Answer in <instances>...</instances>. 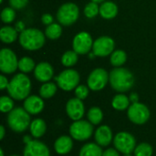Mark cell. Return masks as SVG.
<instances>
[{"instance_id": "obj_1", "label": "cell", "mask_w": 156, "mask_h": 156, "mask_svg": "<svg viewBox=\"0 0 156 156\" xmlns=\"http://www.w3.org/2000/svg\"><path fill=\"white\" fill-rule=\"evenodd\" d=\"M110 84L112 88L120 92L123 93L130 90L134 85L133 74L125 68H115L110 72Z\"/></svg>"}, {"instance_id": "obj_2", "label": "cell", "mask_w": 156, "mask_h": 156, "mask_svg": "<svg viewBox=\"0 0 156 156\" xmlns=\"http://www.w3.org/2000/svg\"><path fill=\"white\" fill-rule=\"evenodd\" d=\"M7 91L9 96L16 101L26 100L31 91V81L25 73L15 75L9 81Z\"/></svg>"}, {"instance_id": "obj_3", "label": "cell", "mask_w": 156, "mask_h": 156, "mask_svg": "<svg viewBox=\"0 0 156 156\" xmlns=\"http://www.w3.org/2000/svg\"><path fill=\"white\" fill-rule=\"evenodd\" d=\"M19 44L27 50L34 51L40 49L46 41V35L37 28H25L18 37Z\"/></svg>"}, {"instance_id": "obj_4", "label": "cell", "mask_w": 156, "mask_h": 156, "mask_svg": "<svg viewBox=\"0 0 156 156\" xmlns=\"http://www.w3.org/2000/svg\"><path fill=\"white\" fill-rule=\"evenodd\" d=\"M30 114L22 107H15L7 115L6 123L11 131L21 133L27 131L31 123Z\"/></svg>"}, {"instance_id": "obj_5", "label": "cell", "mask_w": 156, "mask_h": 156, "mask_svg": "<svg viewBox=\"0 0 156 156\" xmlns=\"http://www.w3.org/2000/svg\"><path fill=\"white\" fill-rule=\"evenodd\" d=\"M93 124L90 123L88 120H80L73 122L69 129V135L73 140L79 142H84L90 139L94 133Z\"/></svg>"}, {"instance_id": "obj_6", "label": "cell", "mask_w": 156, "mask_h": 156, "mask_svg": "<svg viewBox=\"0 0 156 156\" xmlns=\"http://www.w3.org/2000/svg\"><path fill=\"white\" fill-rule=\"evenodd\" d=\"M80 74L73 69L63 70L55 78L57 85L64 91H71L80 85Z\"/></svg>"}, {"instance_id": "obj_7", "label": "cell", "mask_w": 156, "mask_h": 156, "mask_svg": "<svg viewBox=\"0 0 156 156\" xmlns=\"http://www.w3.org/2000/svg\"><path fill=\"white\" fill-rule=\"evenodd\" d=\"M80 9L74 3L63 4L57 12V19L60 25L71 26L79 18Z\"/></svg>"}, {"instance_id": "obj_8", "label": "cell", "mask_w": 156, "mask_h": 156, "mask_svg": "<svg viewBox=\"0 0 156 156\" xmlns=\"http://www.w3.org/2000/svg\"><path fill=\"white\" fill-rule=\"evenodd\" d=\"M113 145L122 154H133L136 147L135 137L128 132H120L113 137Z\"/></svg>"}, {"instance_id": "obj_9", "label": "cell", "mask_w": 156, "mask_h": 156, "mask_svg": "<svg viewBox=\"0 0 156 156\" xmlns=\"http://www.w3.org/2000/svg\"><path fill=\"white\" fill-rule=\"evenodd\" d=\"M127 116L130 122L137 125H143L146 123L151 116V112L149 108L142 103L136 102L132 103L127 110Z\"/></svg>"}, {"instance_id": "obj_10", "label": "cell", "mask_w": 156, "mask_h": 156, "mask_svg": "<svg viewBox=\"0 0 156 156\" xmlns=\"http://www.w3.org/2000/svg\"><path fill=\"white\" fill-rule=\"evenodd\" d=\"M110 80V74L101 68H98L93 69L87 80L88 87L90 90L100 91L103 90Z\"/></svg>"}, {"instance_id": "obj_11", "label": "cell", "mask_w": 156, "mask_h": 156, "mask_svg": "<svg viewBox=\"0 0 156 156\" xmlns=\"http://www.w3.org/2000/svg\"><path fill=\"white\" fill-rule=\"evenodd\" d=\"M18 69L16 55L10 48H2L0 51V70L5 74H12Z\"/></svg>"}, {"instance_id": "obj_12", "label": "cell", "mask_w": 156, "mask_h": 156, "mask_svg": "<svg viewBox=\"0 0 156 156\" xmlns=\"http://www.w3.org/2000/svg\"><path fill=\"white\" fill-rule=\"evenodd\" d=\"M93 40L91 36L85 31L78 33L72 41L73 50L79 55H85L90 53L93 47Z\"/></svg>"}, {"instance_id": "obj_13", "label": "cell", "mask_w": 156, "mask_h": 156, "mask_svg": "<svg viewBox=\"0 0 156 156\" xmlns=\"http://www.w3.org/2000/svg\"><path fill=\"white\" fill-rule=\"evenodd\" d=\"M114 40L108 36H102L98 37L93 42L92 53L97 57H107L112 55V53L114 51Z\"/></svg>"}, {"instance_id": "obj_14", "label": "cell", "mask_w": 156, "mask_h": 156, "mask_svg": "<svg viewBox=\"0 0 156 156\" xmlns=\"http://www.w3.org/2000/svg\"><path fill=\"white\" fill-rule=\"evenodd\" d=\"M25 144L23 156H50L49 148L37 139L30 140Z\"/></svg>"}, {"instance_id": "obj_15", "label": "cell", "mask_w": 156, "mask_h": 156, "mask_svg": "<svg viewBox=\"0 0 156 156\" xmlns=\"http://www.w3.org/2000/svg\"><path fill=\"white\" fill-rule=\"evenodd\" d=\"M66 112L69 118L73 122L81 120L85 113L83 101L76 97L69 99L66 104Z\"/></svg>"}, {"instance_id": "obj_16", "label": "cell", "mask_w": 156, "mask_h": 156, "mask_svg": "<svg viewBox=\"0 0 156 156\" xmlns=\"http://www.w3.org/2000/svg\"><path fill=\"white\" fill-rule=\"evenodd\" d=\"M45 107L43 98L37 95H29L26 100H24L23 108L30 114L37 115L39 114Z\"/></svg>"}, {"instance_id": "obj_17", "label": "cell", "mask_w": 156, "mask_h": 156, "mask_svg": "<svg viewBox=\"0 0 156 156\" xmlns=\"http://www.w3.org/2000/svg\"><path fill=\"white\" fill-rule=\"evenodd\" d=\"M95 143L101 147H106L113 142V134L112 129L108 125H101L94 133Z\"/></svg>"}, {"instance_id": "obj_18", "label": "cell", "mask_w": 156, "mask_h": 156, "mask_svg": "<svg viewBox=\"0 0 156 156\" xmlns=\"http://www.w3.org/2000/svg\"><path fill=\"white\" fill-rule=\"evenodd\" d=\"M54 75L53 67L48 62L38 63L34 69L35 78L40 82H48Z\"/></svg>"}, {"instance_id": "obj_19", "label": "cell", "mask_w": 156, "mask_h": 156, "mask_svg": "<svg viewBox=\"0 0 156 156\" xmlns=\"http://www.w3.org/2000/svg\"><path fill=\"white\" fill-rule=\"evenodd\" d=\"M73 148V139L69 135H61L54 143V150L59 155H65L71 152Z\"/></svg>"}, {"instance_id": "obj_20", "label": "cell", "mask_w": 156, "mask_h": 156, "mask_svg": "<svg viewBox=\"0 0 156 156\" xmlns=\"http://www.w3.org/2000/svg\"><path fill=\"white\" fill-rule=\"evenodd\" d=\"M29 132L34 139L41 138L47 132V124L45 121L41 118L33 120L29 126Z\"/></svg>"}, {"instance_id": "obj_21", "label": "cell", "mask_w": 156, "mask_h": 156, "mask_svg": "<svg viewBox=\"0 0 156 156\" xmlns=\"http://www.w3.org/2000/svg\"><path fill=\"white\" fill-rule=\"evenodd\" d=\"M118 14V6L115 3L105 1L100 6V15L104 19H112Z\"/></svg>"}, {"instance_id": "obj_22", "label": "cell", "mask_w": 156, "mask_h": 156, "mask_svg": "<svg viewBox=\"0 0 156 156\" xmlns=\"http://www.w3.org/2000/svg\"><path fill=\"white\" fill-rule=\"evenodd\" d=\"M102 147L96 143L85 144L80 150L79 156H102Z\"/></svg>"}, {"instance_id": "obj_23", "label": "cell", "mask_w": 156, "mask_h": 156, "mask_svg": "<svg viewBox=\"0 0 156 156\" xmlns=\"http://www.w3.org/2000/svg\"><path fill=\"white\" fill-rule=\"evenodd\" d=\"M131 105L130 98L124 95L123 93H119L115 95L112 101V106L114 110L122 112L125 110H128V108Z\"/></svg>"}, {"instance_id": "obj_24", "label": "cell", "mask_w": 156, "mask_h": 156, "mask_svg": "<svg viewBox=\"0 0 156 156\" xmlns=\"http://www.w3.org/2000/svg\"><path fill=\"white\" fill-rule=\"evenodd\" d=\"M18 37L19 36L17 34V30L10 26L3 27L0 30V39L4 43L11 44L15 42Z\"/></svg>"}, {"instance_id": "obj_25", "label": "cell", "mask_w": 156, "mask_h": 156, "mask_svg": "<svg viewBox=\"0 0 156 156\" xmlns=\"http://www.w3.org/2000/svg\"><path fill=\"white\" fill-rule=\"evenodd\" d=\"M88 121L93 125H99L103 119V112L100 107H91L87 113Z\"/></svg>"}, {"instance_id": "obj_26", "label": "cell", "mask_w": 156, "mask_h": 156, "mask_svg": "<svg viewBox=\"0 0 156 156\" xmlns=\"http://www.w3.org/2000/svg\"><path fill=\"white\" fill-rule=\"evenodd\" d=\"M58 85L53 82H45L39 89V95L43 99H50L52 98L57 90H58Z\"/></svg>"}, {"instance_id": "obj_27", "label": "cell", "mask_w": 156, "mask_h": 156, "mask_svg": "<svg viewBox=\"0 0 156 156\" xmlns=\"http://www.w3.org/2000/svg\"><path fill=\"white\" fill-rule=\"evenodd\" d=\"M110 60H111V64L113 67L115 68L122 67L127 60V54L125 53V51L122 49L114 50L111 55Z\"/></svg>"}, {"instance_id": "obj_28", "label": "cell", "mask_w": 156, "mask_h": 156, "mask_svg": "<svg viewBox=\"0 0 156 156\" xmlns=\"http://www.w3.org/2000/svg\"><path fill=\"white\" fill-rule=\"evenodd\" d=\"M62 34V27L58 23H52L45 29V35L49 39H58Z\"/></svg>"}, {"instance_id": "obj_29", "label": "cell", "mask_w": 156, "mask_h": 156, "mask_svg": "<svg viewBox=\"0 0 156 156\" xmlns=\"http://www.w3.org/2000/svg\"><path fill=\"white\" fill-rule=\"evenodd\" d=\"M36 68L35 61L29 57H23L18 60V69L22 73H28Z\"/></svg>"}, {"instance_id": "obj_30", "label": "cell", "mask_w": 156, "mask_h": 156, "mask_svg": "<svg viewBox=\"0 0 156 156\" xmlns=\"http://www.w3.org/2000/svg\"><path fill=\"white\" fill-rule=\"evenodd\" d=\"M78 53L74 50H68L66 51L61 58V63L63 66L67 68H70L74 66L78 61Z\"/></svg>"}, {"instance_id": "obj_31", "label": "cell", "mask_w": 156, "mask_h": 156, "mask_svg": "<svg viewBox=\"0 0 156 156\" xmlns=\"http://www.w3.org/2000/svg\"><path fill=\"white\" fill-rule=\"evenodd\" d=\"M133 154L134 156H153L154 148L148 143H141L136 145Z\"/></svg>"}, {"instance_id": "obj_32", "label": "cell", "mask_w": 156, "mask_h": 156, "mask_svg": "<svg viewBox=\"0 0 156 156\" xmlns=\"http://www.w3.org/2000/svg\"><path fill=\"white\" fill-rule=\"evenodd\" d=\"M13 100L10 96H2L0 98V111L3 113H9L15 108Z\"/></svg>"}, {"instance_id": "obj_33", "label": "cell", "mask_w": 156, "mask_h": 156, "mask_svg": "<svg viewBox=\"0 0 156 156\" xmlns=\"http://www.w3.org/2000/svg\"><path fill=\"white\" fill-rule=\"evenodd\" d=\"M100 14V6L95 2L88 3L84 7V15L88 18H93Z\"/></svg>"}, {"instance_id": "obj_34", "label": "cell", "mask_w": 156, "mask_h": 156, "mask_svg": "<svg viewBox=\"0 0 156 156\" xmlns=\"http://www.w3.org/2000/svg\"><path fill=\"white\" fill-rule=\"evenodd\" d=\"M16 18L15 9L12 7H5L1 12V19L5 24L12 23Z\"/></svg>"}, {"instance_id": "obj_35", "label": "cell", "mask_w": 156, "mask_h": 156, "mask_svg": "<svg viewBox=\"0 0 156 156\" xmlns=\"http://www.w3.org/2000/svg\"><path fill=\"white\" fill-rule=\"evenodd\" d=\"M75 96L76 98L83 101L85 99H87V97L89 96V93H90V88L86 85H79L75 90Z\"/></svg>"}, {"instance_id": "obj_36", "label": "cell", "mask_w": 156, "mask_h": 156, "mask_svg": "<svg viewBox=\"0 0 156 156\" xmlns=\"http://www.w3.org/2000/svg\"><path fill=\"white\" fill-rule=\"evenodd\" d=\"M29 0H9L10 6L15 10H20L27 6Z\"/></svg>"}, {"instance_id": "obj_37", "label": "cell", "mask_w": 156, "mask_h": 156, "mask_svg": "<svg viewBox=\"0 0 156 156\" xmlns=\"http://www.w3.org/2000/svg\"><path fill=\"white\" fill-rule=\"evenodd\" d=\"M102 156H120V152L115 148H108L103 151Z\"/></svg>"}, {"instance_id": "obj_38", "label": "cell", "mask_w": 156, "mask_h": 156, "mask_svg": "<svg viewBox=\"0 0 156 156\" xmlns=\"http://www.w3.org/2000/svg\"><path fill=\"white\" fill-rule=\"evenodd\" d=\"M41 21L44 25L49 26L50 24L53 23V16L50 14H44L41 16Z\"/></svg>"}, {"instance_id": "obj_39", "label": "cell", "mask_w": 156, "mask_h": 156, "mask_svg": "<svg viewBox=\"0 0 156 156\" xmlns=\"http://www.w3.org/2000/svg\"><path fill=\"white\" fill-rule=\"evenodd\" d=\"M8 84H9V81H8V80L6 79V77L4 76V75H1V76H0V89H1L2 90H5V89H7Z\"/></svg>"}, {"instance_id": "obj_40", "label": "cell", "mask_w": 156, "mask_h": 156, "mask_svg": "<svg viewBox=\"0 0 156 156\" xmlns=\"http://www.w3.org/2000/svg\"><path fill=\"white\" fill-rule=\"evenodd\" d=\"M130 101H131V102L132 103H136V102H139V96H138V94L137 93H135V92H133L131 95H130Z\"/></svg>"}, {"instance_id": "obj_41", "label": "cell", "mask_w": 156, "mask_h": 156, "mask_svg": "<svg viewBox=\"0 0 156 156\" xmlns=\"http://www.w3.org/2000/svg\"><path fill=\"white\" fill-rule=\"evenodd\" d=\"M5 126L4 125H1L0 126V140H3L5 138Z\"/></svg>"}, {"instance_id": "obj_42", "label": "cell", "mask_w": 156, "mask_h": 156, "mask_svg": "<svg viewBox=\"0 0 156 156\" xmlns=\"http://www.w3.org/2000/svg\"><path fill=\"white\" fill-rule=\"evenodd\" d=\"M91 2H95V3L99 4V3H103V2H105V0H91Z\"/></svg>"}, {"instance_id": "obj_43", "label": "cell", "mask_w": 156, "mask_h": 156, "mask_svg": "<svg viewBox=\"0 0 156 156\" xmlns=\"http://www.w3.org/2000/svg\"><path fill=\"white\" fill-rule=\"evenodd\" d=\"M0 156H5V154H4L3 149H0Z\"/></svg>"}, {"instance_id": "obj_44", "label": "cell", "mask_w": 156, "mask_h": 156, "mask_svg": "<svg viewBox=\"0 0 156 156\" xmlns=\"http://www.w3.org/2000/svg\"><path fill=\"white\" fill-rule=\"evenodd\" d=\"M123 156H133L132 154H123Z\"/></svg>"}, {"instance_id": "obj_45", "label": "cell", "mask_w": 156, "mask_h": 156, "mask_svg": "<svg viewBox=\"0 0 156 156\" xmlns=\"http://www.w3.org/2000/svg\"><path fill=\"white\" fill-rule=\"evenodd\" d=\"M10 156H19V155H16V154H13V155H10Z\"/></svg>"}, {"instance_id": "obj_46", "label": "cell", "mask_w": 156, "mask_h": 156, "mask_svg": "<svg viewBox=\"0 0 156 156\" xmlns=\"http://www.w3.org/2000/svg\"><path fill=\"white\" fill-rule=\"evenodd\" d=\"M3 2V0H0V3H2Z\"/></svg>"}]
</instances>
